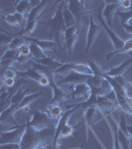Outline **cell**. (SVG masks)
Returning a JSON list of instances; mask_svg holds the SVG:
<instances>
[{
  "instance_id": "1",
  "label": "cell",
  "mask_w": 132,
  "mask_h": 149,
  "mask_svg": "<svg viewBox=\"0 0 132 149\" xmlns=\"http://www.w3.org/2000/svg\"><path fill=\"white\" fill-rule=\"evenodd\" d=\"M63 6L64 1L60 2V5L58 7L57 11L55 12L54 16L50 19L48 23L39 22L43 24H47L52 30V35H54V41L56 42L57 46L64 49L66 41H65V32L67 30L66 24H65L64 16H63Z\"/></svg>"
},
{
  "instance_id": "2",
  "label": "cell",
  "mask_w": 132,
  "mask_h": 149,
  "mask_svg": "<svg viewBox=\"0 0 132 149\" xmlns=\"http://www.w3.org/2000/svg\"><path fill=\"white\" fill-rule=\"evenodd\" d=\"M57 124L58 121L53 119L48 111H42L36 109L28 125H30L36 131H42L47 128H56Z\"/></svg>"
},
{
  "instance_id": "3",
  "label": "cell",
  "mask_w": 132,
  "mask_h": 149,
  "mask_svg": "<svg viewBox=\"0 0 132 149\" xmlns=\"http://www.w3.org/2000/svg\"><path fill=\"white\" fill-rule=\"evenodd\" d=\"M69 86L66 88L67 92L69 93V98L73 100L74 102L85 103L88 100H90L92 97V91L90 88V86L86 83L83 84H78V85H69Z\"/></svg>"
},
{
  "instance_id": "4",
  "label": "cell",
  "mask_w": 132,
  "mask_h": 149,
  "mask_svg": "<svg viewBox=\"0 0 132 149\" xmlns=\"http://www.w3.org/2000/svg\"><path fill=\"white\" fill-rule=\"evenodd\" d=\"M27 125H21L9 131H3L0 134V144L6 143H21L23 136L27 129Z\"/></svg>"
},
{
  "instance_id": "5",
  "label": "cell",
  "mask_w": 132,
  "mask_h": 149,
  "mask_svg": "<svg viewBox=\"0 0 132 149\" xmlns=\"http://www.w3.org/2000/svg\"><path fill=\"white\" fill-rule=\"evenodd\" d=\"M88 23H90V25H88V35H86L85 52H88L92 49V47L95 43V41H97L102 28L99 22L95 21V19L92 13H88Z\"/></svg>"
},
{
  "instance_id": "6",
  "label": "cell",
  "mask_w": 132,
  "mask_h": 149,
  "mask_svg": "<svg viewBox=\"0 0 132 149\" xmlns=\"http://www.w3.org/2000/svg\"><path fill=\"white\" fill-rule=\"evenodd\" d=\"M102 10H104V7H101L99 10L97 11V20H98V22H99L100 25H101V27L105 30V32H106V34L108 35L110 40H111L112 45H113V48H114L113 51H118V50H120L121 48L123 47L125 41L122 40L121 38H119L118 36L114 33V31L112 30L111 27H109V26L107 25L106 22H105V20L104 19V16H102Z\"/></svg>"
},
{
  "instance_id": "7",
  "label": "cell",
  "mask_w": 132,
  "mask_h": 149,
  "mask_svg": "<svg viewBox=\"0 0 132 149\" xmlns=\"http://www.w3.org/2000/svg\"><path fill=\"white\" fill-rule=\"evenodd\" d=\"M92 76H88V74H83L80 73H76L75 71H72L71 73L68 74L62 78L61 81H56L59 86L63 85H78V84H83L86 83ZM54 78V77H53Z\"/></svg>"
},
{
  "instance_id": "8",
  "label": "cell",
  "mask_w": 132,
  "mask_h": 149,
  "mask_svg": "<svg viewBox=\"0 0 132 149\" xmlns=\"http://www.w3.org/2000/svg\"><path fill=\"white\" fill-rule=\"evenodd\" d=\"M79 39V29L78 26H74L71 28H67L66 32H65V48H66L67 52L69 55L73 54L74 48H75L76 43L78 42Z\"/></svg>"
},
{
  "instance_id": "9",
  "label": "cell",
  "mask_w": 132,
  "mask_h": 149,
  "mask_svg": "<svg viewBox=\"0 0 132 149\" xmlns=\"http://www.w3.org/2000/svg\"><path fill=\"white\" fill-rule=\"evenodd\" d=\"M104 3L105 6L102 10V16H104V19L107 25L111 27L115 13H117L120 8L119 1H105Z\"/></svg>"
},
{
  "instance_id": "10",
  "label": "cell",
  "mask_w": 132,
  "mask_h": 149,
  "mask_svg": "<svg viewBox=\"0 0 132 149\" xmlns=\"http://www.w3.org/2000/svg\"><path fill=\"white\" fill-rule=\"evenodd\" d=\"M85 1H78V0L67 1L69 10L72 12V14H73L74 16H75L78 22L81 21V19L83 18V16H85V13L88 12L86 11V7L85 5Z\"/></svg>"
},
{
  "instance_id": "11",
  "label": "cell",
  "mask_w": 132,
  "mask_h": 149,
  "mask_svg": "<svg viewBox=\"0 0 132 149\" xmlns=\"http://www.w3.org/2000/svg\"><path fill=\"white\" fill-rule=\"evenodd\" d=\"M132 65V58H128V59L124 60L122 63L117 67L108 70V71H105L104 74L110 78H116V77H121L125 72L130 68Z\"/></svg>"
},
{
  "instance_id": "12",
  "label": "cell",
  "mask_w": 132,
  "mask_h": 149,
  "mask_svg": "<svg viewBox=\"0 0 132 149\" xmlns=\"http://www.w3.org/2000/svg\"><path fill=\"white\" fill-rule=\"evenodd\" d=\"M25 39L27 40L29 43H35L36 45H38L41 49H43L45 52L46 51H52L55 50L57 47V44L54 40H45V39H36V38H30V37H25Z\"/></svg>"
},
{
  "instance_id": "13",
  "label": "cell",
  "mask_w": 132,
  "mask_h": 149,
  "mask_svg": "<svg viewBox=\"0 0 132 149\" xmlns=\"http://www.w3.org/2000/svg\"><path fill=\"white\" fill-rule=\"evenodd\" d=\"M50 2L49 1H41L38 5H36L33 7L32 9L29 12L28 16H27V23L29 22H32V21H35L37 20L38 17L43 13L44 9L49 5Z\"/></svg>"
},
{
  "instance_id": "14",
  "label": "cell",
  "mask_w": 132,
  "mask_h": 149,
  "mask_svg": "<svg viewBox=\"0 0 132 149\" xmlns=\"http://www.w3.org/2000/svg\"><path fill=\"white\" fill-rule=\"evenodd\" d=\"M17 74L21 76L22 78H28L30 80L38 81V83H39L41 78L43 77V74L34 68H29L25 70V71H17Z\"/></svg>"
},
{
  "instance_id": "15",
  "label": "cell",
  "mask_w": 132,
  "mask_h": 149,
  "mask_svg": "<svg viewBox=\"0 0 132 149\" xmlns=\"http://www.w3.org/2000/svg\"><path fill=\"white\" fill-rule=\"evenodd\" d=\"M63 16H64L65 24H66V27L67 28H71V27H74V26H76V23H78V21H76V19L75 16L72 14V12L69 10L67 1H64Z\"/></svg>"
},
{
  "instance_id": "16",
  "label": "cell",
  "mask_w": 132,
  "mask_h": 149,
  "mask_svg": "<svg viewBox=\"0 0 132 149\" xmlns=\"http://www.w3.org/2000/svg\"><path fill=\"white\" fill-rule=\"evenodd\" d=\"M33 2L28 1V0H20V1L15 2V12L20 14L27 15L29 14L31 9L33 8Z\"/></svg>"
},
{
  "instance_id": "17",
  "label": "cell",
  "mask_w": 132,
  "mask_h": 149,
  "mask_svg": "<svg viewBox=\"0 0 132 149\" xmlns=\"http://www.w3.org/2000/svg\"><path fill=\"white\" fill-rule=\"evenodd\" d=\"M35 62L38 64H40V65H42V66L47 67V68L51 70L52 72H55L56 70H58L60 67H62L64 65V63H60V62H58V61H55V60L52 59L50 56L44 58V59L38 60V61H35Z\"/></svg>"
},
{
  "instance_id": "18",
  "label": "cell",
  "mask_w": 132,
  "mask_h": 149,
  "mask_svg": "<svg viewBox=\"0 0 132 149\" xmlns=\"http://www.w3.org/2000/svg\"><path fill=\"white\" fill-rule=\"evenodd\" d=\"M132 52V38H129L125 41L124 43L123 47L121 48L120 50L118 51H111L109 52L108 54L106 55V60H109L111 59L114 55H117V54H127V53H131Z\"/></svg>"
},
{
  "instance_id": "19",
  "label": "cell",
  "mask_w": 132,
  "mask_h": 149,
  "mask_svg": "<svg viewBox=\"0 0 132 149\" xmlns=\"http://www.w3.org/2000/svg\"><path fill=\"white\" fill-rule=\"evenodd\" d=\"M47 109H48V113L50 114V116L57 121H59V119L61 118L62 115L64 114L63 109H62V107H60L58 103H54V104H51V103H50V104L48 105Z\"/></svg>"
},
{
  "instance_id": "20",
  "label": "cell",
  "mask_w": 132,
  "mask_h": 149,
  "mask_svg": "<svg viewBox=\"0 0 132 149\" xmlns=\"http://www.w3.org/2000/svg\"><path fill=\"white\" fill-rule=\"evenodd\" d=\"M30 48H31V55H32V59L35 60V61H38V60L44 59L46 57H49L48 54L45 53V51L43 49L36 45L35 43H30Z\"/></svg>"
},
{
  "instance_id": "21",
  "label": "cell",
  "mask_w": 132,
  "mask_h": 149,
  "mask_svg": "<svg viewBox=\"0 0 132 149\" xmlns=\"http://www.w3.org/2000/svg\"><path fill=\"white\" fill-rule=\"evenodd\" d=\"M72 68L73 71L80 73L83 74H88V76H93V73L88 65L81 64V63H72Z\"/></svg>"
},
{
  "instance_id": "22",
  "label": "cell",
  "mask_w": 132,
  "mask_h": 149,
  "mask_svg": "<svg viewBox=\"0 0 132 149\" xmlns=\"http://www.w3.org/2000/svg\"><path fill=\"white\" fill-rule=\"evenodd\" d=\"M1 19L3 21H5L8 25L11 26V27H13L15 29L22 28L20 26V24L18 23L17 19H16L15 16H14V13H3V12H2V13H1Z\"/></svg>"
},
{
  "instance_id": "23",
  "label": "cell",
  "mask_w": 132,
  "mask_h": 149,
  "mask_svg": "<svg viewBox=\"0 0 132 149\" xmlns=\"http://www.w3.org/2000/svg\"><path fill=\"white\" fill-rule=\"evenodd\" d=\"M43 92H38V93H31V95H27L25 97V98L23 100V102L20 103V105L18 107V109H21L23 107H26V105H31V103L34 102L35 100H37L38 98L41 97L43 95Z\"/></svg>"
},
{
  "instance_id": "24",
  "label": "cell",
  "mask_w": 132,
  "mask_h": 149,
  "mask_svg": "<svg viewBox=\"0 0 132 149\" xmlns=\"http://www.w3.org/2000/svg\"><path fill=\"white\" fill-rule=\"evenodd\" d=\"M27 42V40L25 39V37H20V36H14L13 40L11 41V43L9 44L8 48L9 49H13V50H18L21 46H23L24 44Z\"/></svg>"
},
{
  "instance_id": "25",
  "label": "cell",
  "mask_w": 132,
  "mask_h": 149,
  "mask_svg": "<svg viewBox=\"0 0 132 149\" xmlns=\"http://www.w3.org/2000/svg\"><path fill=\"white\" fill-rule=\"evenodd\" d=\"M88 65L90 67V69H92L93 76H104L105 71H104V70L100 68L99 65H98L97 63H95L92 59H88Z\"/></svg>"
},
{
  "instance_id": "26",
  "label": "cell",
  "mask_w": 132,
  "mask_h": 149,
  "mask_svg": "<svg viewBox=\"0 0 132 149\" xmlns=\"http://www.w3.org/2000/svg\"><path fill=\"white\" fill-rule=\"evenodd\" d=\"M18 53L19 55L23 57H29L31 55V48H30V43H26L24 44L23 46H21L20 48L18 49Z\"/></svg>"
},
{
  "instance_id": "27",
  "label": "cell",
  "mask_w": 132,
  "mask_h": 149,
  "mask_svg": "<svg viewBox=\"0 0 132 149\" xmlns=\"http://www.w3.org/2000/svg\"><path fill=\"white\" fill-rule=\"evenodd\" d=\"M16 76H17V71H15L13 68H9L2 72V77H4V79H15Z\"/></svg>"
},
{
  "instance_id": "28",
  "label": "cell",
  "mask_w": 132,
  "mask_h": 149,
  "mask_svg": "<svg viewBox=\"0 0 132 149\" xmlns=\"http://www.w3.org/2000/svg\"><path fill=\"white\" fill-rule=\"evenodd\" d=\"M127 120H126V117H125V114L124 113H121V118H120V122H119V129L123 132V133L127 134ZM128 135V134H127Z\"/></svg>"
},
{
  "instance_id": "29",
  "label": "cell",
  "mask_w": 132,
  "mask_h": 149,
  "mask_svg": "<svg viewBox=\"0 0 132 149\" xmlns=\"http://www.w3.org/2000/svg\"><path fill=\"white\" fill-rule=\"evenodd\" d=\"M119 5H120V8L127 11H131L132 10V1L130 0H121L119 1Z\"/></svg>"
},
{
  "instance_id": "30",
  "label": "cell",
  "mask_w": 132,
  "mask_h": 149,
  "mask_svg": "<svg viewBox=\"0 0 132 149\" xmlns=\"http://www.w3.org/2000/svg\"><path fill=\"white\" fill-rule=\"evenodd\" d=\"M0 149H21V144L20 143L0 144Z\"/></svg>"
},
{
  "instance_id": "31",
  "label": "cell",
  "mask_w": 132,
  "mask_h": 149,
  "mask_svg": "<svg viewBox=\"0 0 132 149\" xmlns=\"http://www.w3.org/2000/svg\"><path fill=\"white\" fill-rule=\"evenodd\" d=\"M39 84L41 86H48L51 84V80H50V78L48 76H46V74H43V77L39 81Z\"/></svg>"
},
{
  "instance_id": "32",
  "label": "cell",
  "mask_w": 132,
  "mask_h": 149,
  "mask_svg": "<svg viewBox=\"0 0 132 149\" xmlns=\"http://www.w3.org/2000/svg\"><path fill=\"white\" fill-rule=\"evenodd\" d=\"M127 104H128L129 109H130V110L132 111V97L131 95H128V97H127Z\"/></svg>"
},
{
  "instance_id": "33",
  "label": "cell",
  "mask_w": 132,
  "mask_h": 149,
  "mask_svg": "<svg viewBox=\"0 0 132 149\" xmlns=\"http://www.w3.org/2000/svg\"><path fill=\"white\" fill-rule=\"evenodd\" d=\"M127 134L132 138V124H128L127 126Z\"/></svg>"
},
{
  "instance_id": "34",
  "label": "cell",
  "mask_w": 132,
  "mask_h": 149,
  "mask_svg": "<svg viewBox=\"0 0 132 149\" xmlns=\"http://www.w3.org/2000/svg\"><path fill=\"white\" fill-rule=\"evenodd\" d=\"M130 149H132V138H131V148Z\"/></svg>"
}]
</instances>
